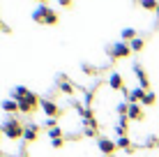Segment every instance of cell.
Returning a JSON list of instances; mask_svg holds the SVG:
<instances>
[{
  "mask_svg": "<svg viewBox=\"0 0 159 157\" xmlns=\"http://www.w3.org/2000/svg\"><path fill=\"white\" fill-rule=\"evenodd\" d=\"M2 134L7 139H19V136H23V127H21L14 118H9V120L2 125Z\"/></svg>",
  "mask_w": 159,
  "mask_h": 157,
  "instance_id": "cell-1",
  "label": "cell"
},
{
  "mask_svg": "<svg viewBox=\"0 0 159 157\" xmlns=\"http://www.w3.org/2000/svg\"><path fill=\"white\" fill-rule=\"evenodd\" d=\"M129 51H131V48L125 44V42H118V44H113L111 48H108V53H111L113 58H127Z\"/></svg>",
  "mask_w": 159,
  "mask_h": 157,
  "instance_id": "cell-2",
  "label": "cell"
},
{
  "mask_svg": "<svg viewBox=\"0 0 159 157\" xmlns=\"http://www.w3.org/2000/svg\"><path fill=\"white\" fill-rule=\"evenodd\" d=\"M42 111L46 113V118H56L58 116V106L51 99H42Z\"/></svg>",
  "mask_w": 159,
  "mask_h": 157,
  "instance_id": "cell-3",
  "label": "cell"
},
{
  "mask_svg": "<svg viewBox=\"0 0 159 157\" xmlns=\"http://www.w3.org/2000/svg\"><path fill=\"white\" fill-rule=\"evenodd\" d=\"M35 104H37V95H30L28 99L19 102V111H23V113H30L32 109H35Z\"/></svg>",
  "mask_w": 159,
  "mask_h": 157,
  "instance_id": "cell-4",
  "label": "cell"
},
{
  "mask_svg": "<svg viewBox=\"0 0 159 157\" xmlns=\"http://www.w3.org/2000/svg\"><path fill=\"white\" fill-rule=\"evenodd\" d=\"M145 93H148V90H143V88H134L131 93H127V99H129V104H139V102L145 97Z\"/></svg>",
  "mask_w": 159,
  "mask_h": 157,
  "instance_id": "cell-5",
  "label": "cell"
},
{
  "mask_svg": "<svg viewBox=\"0 0 159 157\" xmlns=\"http://www.w3.org/2000/svg\"><path fill=\"white\" fill-rule=\"evenodd\" d=\"M116 148H118V145L113 143L111 139H99V150H102L104 155H108V157H111V153H113Z\"/></svg>",
  "mask_w": 159,
  "mask_h": 157,
  "instance_id": "cell-6",
  "label": "cell"
},
{
  "mask_svg": "<svg viewBox=\"0 0 159 157\" xmlns=\"http://www.w3.org/2000/svg\"><path fill=\"white\" fill-rule=\"evenodd\" d=\"M127 118H131V120H141V118H143V109H141V104H129Z\"/></svg>",
  "mask_w": 159,
  "mask_h": 157,
  "instance_id": "cell-7",
  "label": "cell"
},
{
  "mask_svg": "<svg viewBox=\"0 0 159 157\" xmlns=\"http://www.w3.org/2000/svg\"><path fill=\"white\" fill-rule=\"evenodd\" d=\"M32 93L28 88H23V85H19V88H14V95H12V99H16V102H23V99H28Z\"/></svg>",
  "mask_w": 159,
  "mask_h": 157,
  "instance_id": "cell-8",
  "label": "cell"
},
{
  "mask_svg": "<svg viewBox=\"0 0 159 157\" xmlns=\"http://www.w3.org/2000/svg\"><path fill=\"white\" fill-rule=\"evenodd\" d=\"M122 76H120V74H111V76H108V88L111 90H122Z\"/></svg>",
  "mask_w": 159,
  "mask_h": 157,
  "instance_id": "cell-9",
  "label": "cell"
},
{
  "mask_svg": "<svg viewBox=\"0 0 159 157\" xmlns=\"http://www.w3.org/2000/svg\"><path fill=\"white\" fill-rule=\"evenodd\" d=\"M134 72H136V79H139V88H148V76H145V72H143V67L141 65H136L134 67Z\"/></svg>",
  "mask_w": 159,
  "mask_h": 157,
  "instance_id": "cell-10",
  "label": "cell"
},
{
  "mask_svg": "<svg viewBox=\"0 0 159 157\" xmlns=\"http://www.w3.org/2000/svg\"><path fill=\"white\" fill-rule=\"evenodd\" d=\"M23 139L25 141H35L37 139V127L35 125H25L23 127Z\"/></svg>",
  "mask_w": 159,
  "mask_h": 157,
  "instance_id": "cell-11",
  "label": "cell"
},
{
  "mask_svg": "<svg viewBox=\"0 0 159 157\" xmlns=\"http://www.w3.org/2000/svg\"><path fill=\"white\" fill-rule=\"evenodd\" d=\"M2 109L7 111V113H14V111H19V102L9 97V99H5V102H2Z\"/></svg>",
  "mask_w": 159,
  "mask_h": 157,
  "instance_id": "cell-12",
  "label": "cell"
},
{
  "mask_svg": "<svg viewBox=\"0 0 159 157\" xmlns=\"http://www.w3.org/2000/svg\"><path fill=\"white\" fill-rule=\"evenodd\" d=\"M58 21V16H56V12L53 9H48L46 7V12H44V19H42V23H48V25H53Z\"/></svg>",
  "mask_w": 159,
  "mask_h": 157,
  "instance_id": "cell-13",
  "label": "cell"
},
{
  "mask_svg": "<svg viewBox=\"0 0 159 157\" xmlns=\"http://www.w3.org/2000/svg\"><path fill=\"white\" fill-rule=\"evenodd\" d=\"M116 145H118V148H122V150H129V148H131L129 139L125 136V134H122V136H118V141H116Z\"/></svg>",
  "mask_w": 159,
  "mask_h": 157,
  "instance_id": "cell-14",
  "label": "cell"
},
{
  "mask_svg": "<svg viewBox=\"0 0 159 157\" xmlns=\"http://www.w3.org/2000/svg\"><path fill=\"white\" fill-rule=\"evenodd\" d=\"M44 12H46V5H39V7L32 12V19H35V21H42V19H44Z\"/></svg>",
  "mask_w": 159,
  "mask_h": 157,
  "instance_id": "cell-15",
  "label": "cell"
},
{
  "mask_svg": "<svg viewBox=\"0 0 159 157\" xmlns=\"http://www.w3.org/2000/svg\"><path fill=\"white\" fill-rule=\"evenodd\" d=\"M120 37H122V39H136V30L134 28H125L120 32Z\"/></svg>",
  "mask_w": 159,
  "mask_h": 157,
  "instance_id": "cell-16",
  "label": "cell"
},
{
  "mask_svg": "<svg viewBox=\"0 0 159 157\" xmlns=\"http://www.w3.org/2000/svg\"><path fill=\"white\" fill-rule=\"evenodd\" d=\"M60 90H62L65 95H72L74 93V85L69 83V81H62V83H60Z\"/></svg>",
  "mask_w": 159,
  "mask_h": 157,
  "instance_id": "cell-17",
  "label": "cell"
},
{
  "mask_svg": "<svg viewBox=\"0 0 159 157\" xmlns=\"http://www.w3.org/2000/svg\"><path fill=\"white\" fill-rule=\"evenodd\" d=\"M129 48H131V51H141V48H143V39H139V37L131 39L129 42Z\"/></svg>",
  "mask_w": 159,
  "mask_h": 157,
  "instance_id": "cell-18",
  "label": "cell"
},
{
  "mask_svg": "<svg viewBox=\"0 0 159 157\" xmlns=\"http://www.w3.org/2000/svg\"><path fill=\"white\" fill-rule=\"evenodd\" d=\"M141 104H143V106H150V104H155V93H145V97L141 99Z\"/></svg>",
  "mask_w": 159,
  "mask_h": 157,
  "instance_id": "cell-19",
  "label": "cell"
},
{
  "mask_svg": "<svg viewBox=\"0 0 159 157\" xmlns=\"http://www.w3.org/2000/svg\"><path fill=\"white\" fill-rule=\"evenodd\" d=\"M141 5H143L145 9H157V7H159L157 0H141Z\"/></svg>",
  "mask_w": 159,
  "mask_h": 157,
  "instance_id": "cell-20",
  "label": "cell"
},
{
  "mask_svg": "<svg viewBox=\"0 0 159 157\" xmlns=\"http://www.w3.org/2000/svg\"><path fill=\"white\" fill-rule=\"evenodd\" d=\"M60 134H62V132H60V129H58V127H53V129H48V136H51V139H53V141H58V139H60Z\"/></svg>",
  "mask_w": 159,
  "mask_h": 157,
  "instance_id": "cell-21",
  "label": "cell"
},
{
  "mask_svg": "<svg viewBox=\"0 0 159 157\" xmlns=\"http://www.w3.org/2000/svg\"><path fill=\"white\" fill-rule=\"evenodd\" d=\"M44 125H46L48 129H53V127H56V118H46V120H44Z\"/></svg>",
  "mask_w": 159,
  "mask_h": 157,
  "instance_id": "cell-22",
  "label": "cell"
},
{
  "mask_svg": "<svg viewBox=\"0 0 159 157\" xmlns=\"http://www.w3.org/2000/svg\"><path fill=\"white\" fill-rule=\"evenodd\" d=\"M58 2H60V5H62V7H67V5H69V2H72V0H58Z\"/></svg>",
  "mask_w": 159,
  "mask_h": 157,
  "instance_id": "cell-23",
  "label": "cell"
},
{
  "mask_svg": "<svg viewBox=\"0 0 159 157\" xmlns=\"http://www.w3.org/2000/svg\"><path fill=\"white\" fill-rule=\"evenodd\" d=\"M157 14H159V7H157Z\"/></svg>",
  "mask_w": 159,
  "mask_h": 157,
  "instance_id": "cell-24",
  "label": "cell"
},
{
  "mask_svg": "<svg viewBox=\"0 0 159 157\" xmlns=\"http://www.w3.org/2000/svg\"><path fill=\"white\" fill-rule=\"evenodd\" d=\"M39 2H42V0H39Z\"/></svg>",
  "mask_w": 159,
  "mask_h": 157,
  "instance_id": "cell-25",
  "label": "cell"
}]
</instances>
